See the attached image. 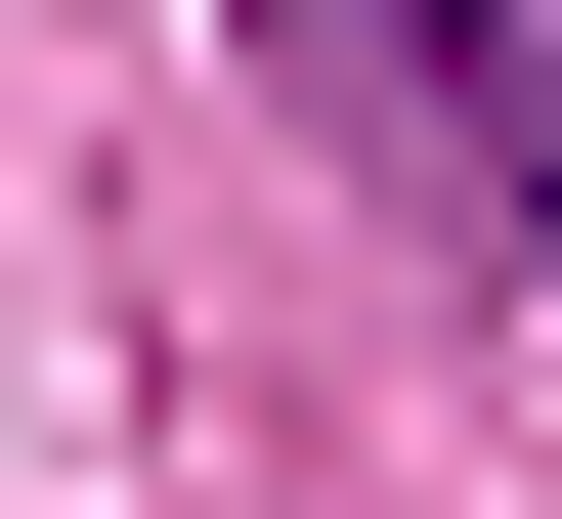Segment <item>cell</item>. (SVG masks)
<instances>
[{"mask_svg": "<svg viewBox=\"0 0 562 519\" xmlns=\"http://www.w3.org/2000/svg\"><path fill=\"white\" fill-rule=\"evenodd\" d=\"M303 87H347L432 217H519V260H562V0H303Z\"/></svg>", "mask_w": 562, "mask_h": 519, "instance_id": "1", "label": "cell"}]
</instances>
